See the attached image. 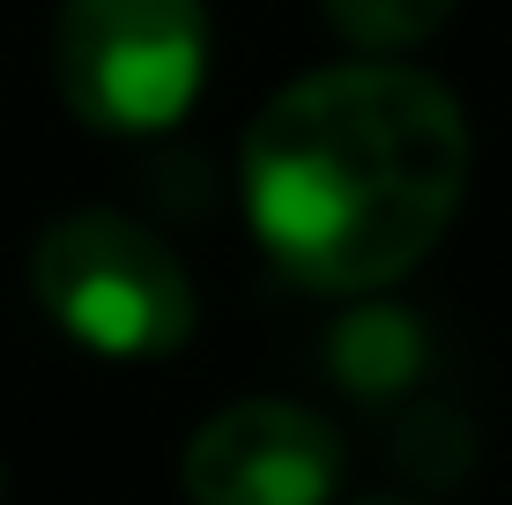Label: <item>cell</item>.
I'll return each instance as SVG.
<instances>
[{
    "label": "cell",
    "instance_id": "obj_2",
    "mask_svg": "<svg viewBox=\"0 0 512 505\" xmlns=\"http://www.w3.org/2000/svg\"><path fill=\"white\" fill-rule=\"evenodd\" d=\"M30 290L97 357H171L193 335V283L179 253L119 208H75L45 223Z\"/></svg>",
    "mask_w": 512,
    "mask_h": 505
},
{
    "label": "cell",
    "instance_id": "obj_1",
    "mask_svg": "<svg viewBox=\"0 0 512 505\" xmlns=\"http://www.w3.org/2000/svg\"><path fill=\"white\" fill-rule=\"evenodd\" d=\"M468 186V119L401 60L320 67L245 134V216L290 283L379 290L409 275Z\"/></svg>",
    "mask_w": 512,
    "mask_h": 505
},
{
    "label": "cell",
    "instance_id": "obj_5",
    "mask_svg": "<svg viewBox=\"0 0 512 505\" xmlns=\"http://www.w3.org/2000/svg\"><path fill=\"white\" fill-rule=\"evenodd\" d=\"M334 379H342L349 394H364V402H394V394H409L423 379V364H431V335H423L416 312L401 305H364L349 312L342 327H334Z\"/></svg>",
    "mask_w": 512,
    "mask_h": 505
},
{
    "label": "cell",
    "instance_id": "obj_3",
    "mask_svg": "<svg viewBox=\"0 0 512 505\" xmlns=\"http://www.w3.org/2000/svg\"><path fill=\"white\" fill-rule=\"evenodd\" d=\"M208 75L201 0H67L52 23V82L104 134H164Z\"/></svg>",
    "mask_w": 512,
    "mask_h": 505
},
{
    "label": "cell",
    "instance_id": "obj_8",
    "mask_svg": "<svg viewBox=\"0 0 512 505\" xmlns=\"http://www.w3.org/2000/svg\"><path fill=\"white\" fill-rule=\"evenodd\" d=\"M0 491H8V468H0Z\"/></svg>",
    "mask_w": 512,
    "mask_h": 505
},
{
    "label": "cell",
    "instance_id": "obj_6",
    "mask_svg": "<svg viewBox=\"0 0 512 505\" xmlns=\"http://www.w3.org/2000/svg\"><path fill=\"white\" fill-rule=\"evenodd\" d=\"M320 8H327V23L342 30L349 45L401 52V45H423L461 0H320Z\"/></svg>",
    "mask_w": 512,
    "mask_h": 505
},
{
    "label": "cell",
    "instance_id": "obj_7",
    "mask_svg": "<svg viewBox=\"0 0 512 505\" xmlns=\"http://www.w3.org/2000/svg\"><path fill=\"white\" fill-rule=\"evenodd\" d=\"M357 505H416V498H357Z\"/></svg>",
    "mask_w": 512,
    "mask_h": 505
},
{
    "label": "cell",
    "instance_id": "obj_4",
    "mask_svg": "<svg viewBox=\"0 0 512 505\" xmlns=\"http://www.w3.org/2000/svg\"><path fill=\"white\" fill-rule=\"evenodd\" d=\"M342 483V431L297 402L216 409L186 439L193 505H327Z\"/></svg>",
    "mask_w": 512,
    "mask_h": 505
}]
</instances>
